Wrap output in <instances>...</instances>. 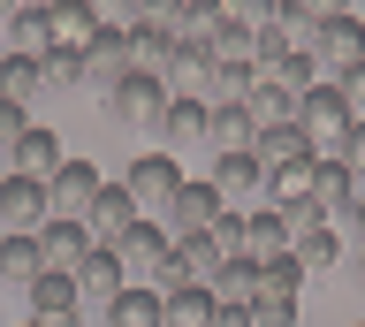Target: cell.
<instances>
[{"label":"cell","mask_w":365,"mask_h":327,"mask_svg":"<svg viewBox=\"0 0 365 327\" xmlns=\"http://www.w3.org/2000/svg\"><path fill=\"white\" fill-rule=\"evenodd\" d=\"M38 76H46V92H84V61L76 53H38Z\"/></svg>","instance_id":"obj_32"},{"label":"cell","mask_w":365,"mask_h":327,"mask_svg":"<svg viewBox=\"0 0 365 327\" xmlns=\"http://www.w3.org/2000/svg\"><path fill=\"white\" fill-rule=\"evenodd\" d=\"M342 221H350V236H358V244H365V190H358V206L342 213Z\"/></svg>","instance_id":"obj_39"},{"label":"cell","mask_w":365,"mask_h":327,"mask_svg":"<svg viewBox=\"0 0 365 327\" xmlns=\"http://www.w3.org/2000/svg\"><path fill=\"white\" fill-rule=\"evenodd\" d=\"M282 251H289L282 213H274V206H251V213H244V259L259 266V259H282Z\"/></svg>","instance_id":"obj_22"},{"label":"cell","mask_w":365,"mask_h":327,"mask_svg":"<svg viewBox=\"0 0 365 327\" xmlns=\"http://www.w3.org/2000/svg\"><path fill=\"white\" fill-rule=\"evenodd\" d=\"M205 289H213V304H236V312H244V304H251V289H259V266H251V259H221Z\"/></svg>","instance_id":"obj_29"},{"label":"cell","mask_w":365,"mask_h":327,"mask_svg":"<svg viewBox=\"0 0 365 327\" xmlns=\"http://www.w3.org/2000/svg\"><path fill=\"white\" fill-rule=\"evenodd\" d=\"M23 130H31V115H23V107H8V99H0V160L16 152V137H23Z\"/></svg>","instance_id":"obj_37"},{"label":"cell","mask_w":365,"mask_h":327,"mask_svg":"<svg viewBox=\"0 0 365 327\" xmlns=\"http://www.w3.org/2000/svg\"><path fill=\"white\" fill-rule=\"evenodd\" d=\"M91 38H99V24H91L84 0H53L46 8V53H84Z\"/></svg>","instance_id":"obj_16"},{"label":"cell","mask_w":365,"mask_h":327,"mask_svg":"<svg viewBox=\"0 0 365 327\" xmlns=\"http://www.w3.org/2000/svg\"><path fill=\"white\" fill-rule=\"evenodd\" d=\"M99 183H107V175L68 152V160L46 175V221H84V206H91V190H99Z\"/></svg>","instance_id":"obj_3"},{"label":"cell","mask_w":365,"mask_h":327,"mask_svg":"<svg viewBox=\"0 0 365 327\" xmlns=\"http://www.w3.org/2000/svg\"><path fill=\"white\" fill-rule=\"evenodd\" d=\"M274 213H282V229H289V244H297V236H312V229H327V213H319V198H312V190H297V198H282Z\"/></svg>","instance_id":"obj_30"},{"label":"cell","mask_w":365,"mask_h":327,"mask_svg":"<svg viewBox=\"0 0 365 327\" xmlns=\"http://www.w3.org/2000/svg\"><path fill=\"white\" fill-rule=\"evenodd\" d=\"M38 92H46V76H38V53H0V99L8 107H38Z\"/></svg>","instance_id":"obj_21"},{"label":"cell","mask_w":365,"mask_h":327,"mask_svg":"<svg viewBox=\"0 0 365 327\" xmlns=\"http://www.w3.org/2000/svg\"><path fill=\"white\" fill-rule=\"evenodd\" d=\"M221 213H228V206L213 198V183H205V175H198V183L182 175V183L168 190V221H160V229H168V236H205Z\"/></svg>","instance_id":"obj_4"},{"label":"cell","mask_w":365,"mask_h":327,"mask_svg":"<svg viewBox=\"0 0 365 327\" xmlns=\"http://www.w3.org/2000/svg\"><path fill=\"white\" fill-rule=\"evenodd\" d=\"M205 183H213V198H221L228 213H244L251 190H267V167L251 160V152H213V175H205Z\"/></svg>","instance_id":"obj_9"},{"label":"cell","mask_w":365,"mask_h":327,"mask_svg":"<svg viewBox=\"0 0 365 327\" xmlns=\"http://www.w3.org/2000/svg\"><path fill=\"white\" fill-rule=\"evenodd\" d=\"M23 297H31V320L38 327H84V304H76V281L68 274H38Z\"/></svg>","instance_id":"obj_11"},{"label":"cell","mask_w":365,"mask_h":327,"mask_svg":"<svg viewBox=\"0 0 365 327\" xmlns=\"http://www.w3.org/2000/svg\"><path fill=\"white\" fill-rule=\"evenodd\" d=\"M274 8H289V0H274Z\"/></svg>","instance_id":"obj_43"},{"label":"cell","mask_w":365,"mask_h":327,"mask_svg":"<svg viewBox=\"0 0 365 327\" xmlns=\"http://www.w3.org/2000/svg\"><path fill=\"white\" fill-rule=\"evenodd\" d=\"M107 320L114 327H160V289L153 281H122L107 297Z\"/></svg>","instance_id":"obj_23"},{"label":"cell","mask_w":365,"mask_h":327,"mask_svg":"<svg viewBox=\"0 0 365 327\" xmlns=\"http://www.w3.org/2000/svg\"><path fill=\"white\" fill-rule=\"evenodd\" d=\"M297 16H312V24H327V16H350V0H289Z\"/></svg>","instance_id":"obj_38"},{"label":"cell","mask_w":365,"mask_h":327,"mask_svg":"<svg viewBox=\"0 0 365 327\" xmlns=\"http://www.w3.org/2000/svg\"><path fill=\"white\" fill-rule=\"evenodd\" d=\"M114 183L130 190V198H137V213H145V206H168V190L182 183V167H175V152H137V160L114 175Z\"/></svg>","instance_id":"obj_6"},{"label":"cell","mask_w":365,"mask_h":327,"mask_svg":"<svg viewBox=\"0 0 365 327\" xmlns=\"http://www.w3.org/2000/svg\"><path fill=\"white\" fill-rule=\"evenodd\" d=\"M160 107H168V84H160V76H137V69L107 92V115L122 122V130H153Z\"/></svg>","instance_id":"obj_5"},{"label":"cell","mask_w":365,"mask_h":327,"mask_svg":"<svg viewBox=\"0 0 365 327\" xmlns=\"http://www.w3.org/2000/svg\"><path fill=\"white\" fill-rule=\"evenodd\" d=\"M84 8H91V24H99V31H130L137 16H145V0H84Z\"/></svg>","instance_id":"obj_33"},{"label":"cell","mask_w":365,"mask_h":327,"mask_svg":"<svg viewBox=\"0 0 365 327\" xmlns=\"http://www.w3.org/2000/svg\"><path fill=\"white\" fill-rule=\"evenodd\" d=\"M251 160L267 167V175H289V167H312L319 152H312V137H304L297 122H274V130H259V137H251Z\"/></svg>","instance_id":"obj_7"},{"label":"cell","mask_w":365,"mask_h":327,"mask_svg":"<svg viewBox=\"0 0 365 327\" xmlns=\"http://www.w3.org/2000/svg\"><path fill=\"white\" fill-rule=\"evenodd\" d=\"M61 160H68L61 130H38V122H31V130L16 137V152H8V175H31V183H46V175H53Z\"/></svg>","instance_id":"obj_13"},{"label":"cell","mask_w":365,"mask_h":327,"mask_svg":"<svg viewBox=\"0 0 365 327\" xmlns=\"http://www.w3.org/2000/svg\"><path fill=\"white\" fill-rule=\"evenodd\" d=\"M289 259H297V274H327V266H342V236H335V221H327V229H312V236H297L289 244Z\"/></svg>","instance_id":"obj_26"},{"label":"cell","mask_w":365,"mask_h":327,"mask_svg":"<svg viewBox=\"0 0 365 327\" xmlns=\"http://www.w3.org/2000/svg\"><path fill=\"white\" fill-rule=\"evenodd\" d=\"M213 8H221V16H228V24H236V31H251V38H259V31H267L274 16H282L274 0H213Z\"/></svg>","instance_id":"obj_31"},{"label":"cell","mask_w":365,"mask_h":327,"mask_svg":"<svg viewBox=\"0 0 365 327\" xmlns=\"http://www.w3.org/2000/svg\"><path fill=\"white\" fill-rule=\"evenodd\" d=\"M160 327H213V289L205 281H168L160 289Z\"/></svg>","instance_id":"obj_19"},{"label":"cell","mask_w":365,"mask_h":327,"mask_svg":"<svg viewBox=\"0 0 365 327\" xmlns=\"http://www.w3.org/2000/svg\"><path fill=\"white\" fill-rule=\"evenodd\" d=\"M350 274H358V281H365V244H358V259H350Z\"/></svg>","instance_id":"obj_40"},{"label":"cell","mask_w":365,"mask_h":327,"mask_svg":"<svg viewBox=\"0 0 365 327\" xmlns=\"http://www.w3.org/2000/svg\"><path fill=\"white\" fill-rule=\"evenodd\" d=\"M335 92H342V107H350V122H365V61L335 76Z\"/></svg>","instance_id":"obj_36"},{"label":"cell","mask_w":365,"mask_h":327,"mask_svg":"<svg viewBox=\"0 0 365 327\" xmlns=\"http://www.w3.org/2000/svg\"><path fill=\"white\" fill-rule=\"evenodd\" d=\"M358 16H365V8H358Z\"/></svg>","instance_id":"obj_45"},{"label":"cell","mask_w":365,"mask_h":327,"mask_svg":"<svg viewBox=\"0 0 365 327\" xmlns=\"http://www.w3.org/2000/svg\"><path fill=\"white\" fill-rule=\"evenodd\" d=\"M0 53H8V24H0Z\"/></svg>","instance_id":"obj_41"},{"label":"cell","mask_w":365,"mask_h":327,"mask_svg":"<svg viewBox=\"0 0 365 327\" xmlns=\"http://www.w3.org/2000/svg\"><path fill=\"white\" fill-rule=\"evenodd\" d=\"M8 53H46V16H8Z\"/></svg>","instance_id":"obj_34"},{"label":"cell","mask_w":365,"mask_h":327,"mask_svg":"<svg viewBox=\"0 0 365 327\" xmlns=\"http://www.w3.org/2000/svg\"><path fill=\"white\" fill-rule=\"evenodd\" d=\"M122 46H130V69L137 76H160V69H168V53H175V38H168L160 24H130V31H122Z\"/></svg>","instance_id":"obj_25"},{"label":"cell","mask_w":365,"mask_h":327,"mask_svg":"<svg viewBox=\"0 0 365 327\" xmlns=\"http://www.w3.org/2000/svg\"><path fill=\"white\" fill-rule=\"evenodd\" d=\"M23 327H38V320H23Z\"/></svg>","instance_id":"obj_44"},{"label":"cell","mask_w":365,"mask_h":327,"mask_svg":"<svg viewBox=\"0 0 365 327\" xmlns=\"http://www.w3.org/2000/svg\"><path fill=\"white\" fill-rule=\"evenodd\" d=\"M358 327H365V320H358Z\"/></svg>","instance_id":"obj_46"},{"label":"cell","mask_w":365,"mask_h":327,"mask_svg":"<svg viewBox=\"0 0 365 327\" xmlns=\"http://www.w3.org/2000/svg\"><path fill=\"white\" fill-rule=\"evenodd\" d=\"M76 61H84V92H99V99H107L122 76H130V46H122V31H99V38H91Z\"/></svg>","instance_id":"obj_12"},{"label":"cell","mask_w":365,"mask_h":327,"mask_svg":"<svg viewBox=\"0 0 365 327\" xmlns=\"http://www.w3.org/2000/svg\"><path fill=\"white\" fill-rule=\"evenodd\" d=\"M38 259H46V274H76V259L91 251V229L84 221H38Z\"/></svg>","instance_id":"obj_14"},{"label":"cell","mask_w":365,"mask_h":327,"mask_svg":"<svg viewBox=\"0 0 365 327\" xmlns=\"http://www.w3.org/2000/svg\"><path fill=\"white\" fill-rule=\"evenodd\" d=\"M244 115L259 122V130H274V122L297 115V92H289V84H274V76H259V84L244 92Z\"/></svg>","instance_id":"obj_27"},{"label":"cell","mask_w":365,"mask_h":327,"mask_svg":"<svg viewBox=\"0 0 365 327\" xmlns=\"http://www.w3.org/2000/svg\"><path fill=\"white\" fill-rule=\"evenodd\" d=\"M68 281H76V304H107L130 274H122V259H114L107 244H91V251L76 259V274H68Z\"/></svg>","instance_id":"obj_18"},{"label":"cell","mask_w":365,"mask_h":327,"mask_svg":"<svg viewBox=\"0 0 365 327\" xmlns=\"http://www.w3.org/2000/svg\"><path fill=\"white\" fill-rule=\"evenodd\" d=\"M38 274H46V259H38V236H0V281L31 289Z\"/></svg>","instance_id":"obj_28"},{"label":"cell","mask_w":365,"mask_h":327,"mask_svg":"<svg viewBox=\"0 0 365 327\" xmlns=\"http://www.w3.org/2000/svg\"><path fill=\"white\" fill-rule=\"evenodd\" d=\"M304 61H312L319 84H335L342 69H358L365 61V16H327V24L312 31V53H304Z\"/></svg>","instance_id":"obj_1"},{"label":"cell","mask_w":365,"mask_h":327,"mask_svg":"<svg viewBox=\"0 0 365 327\" xmlns=\"http://www.w3.org/2000/svg\"><path fill=\"white\" fill-rule=\"evenodd\" d=\"M168 244H175V236L160 229V221H145V213H137V221H130L122 236H114L107 251L122 259V274H160V259H168Z\"/></svg>","instance_id":"obj_8"},{"label":"cell","mask_w":365,"mask_h":327,"mask_svg":"<svg viewBox=\"0 0 365 327\" xmlns=\"http://www.w3.org/2000/svg\"><path fill=\"white\" fill-rule=\"evenodd\" d=\"M335 160L350 167V183L365 190V122H350V130H342V145H335Z\"/></svg>","instance_id":"obj_35"},{"label":"cell","mask_w":365,"mask_h":327,"mask_svg":"<svg viewBox=\"0 0 365 327\" xmlns=\"http://www.w3.org/2000/svg\"><path fill=\"white\" fill-rule=\"evenodd\" d=\"M153 137H168V145H205V99H168L160 122H153Z\"/></svg>","instance_id":"obj_24"},{"label":"cell","mask_w":365,"mask_h":327,"mask_svg":"<svg viewBox=\"0 0 365 327\" xmlns=\"http://www.w3.org/2000/svg\"><path fill=\"white\" fill-rule=\"evenodd\" d=\"M289 122L312 137V152H335L342 130H350V107H342L335 84H312V92H297V115H289Z\"/></svg>","instance_id":"obj_2"},{"label":"cell","mask_w":365,"mask_h":327,"mask_svg":"<svg viewBox=\"0 0 365 327\" xmlns=\"http://www.w3.org/2000/svg\"><path fill=\"white\" fill-rule=\"evenodd\" d=\"M137 221V198L122 183H99L91 190V206H84V229H91V244H114V236Z\"/></svg>","instance_id":"obj_17"},{"label":"cell","mask_w":365,"mask_h":327,"mask_svg":"<svg viewBox=\"0 0 365 327\" xmlns=\"http://www.w3.org/2000/svg\"><path fill=\"white\" fill-rule=\"evenodd\" d=\"M46 221V183L31 175H0V236H31Z\"/></svg>","instance_id":"obj_10"},{"label":"cell","mask_w":365,"mask_h":327,"mask_svg":"<svg viewBox=\"0 0 365 327\" xmlns=\"http://www.w3.org/2000/svg\"><path fill=\"white\" fill-rule=\"evenodd\" d=\"M259 122L244 115V99H205V145L213 152H251Z\"/></svg>","instance_id":"obj_15"},{"label":"cell","mask_w":365,"mask_h":327,"mask_svg":"<svg viewBox=\"0 0 365 327\" xmlns=\"http://www.w3.org/2000/svg\"><path fill=\"white\" fill-rule=\"evenodd\" d=\"M304 190L319 198V213H327V221L358 206V183H350V167H342L335 152H319V160H312V183H304Z\"/></svg>","instance_id":"obj_20"},{"label":"cell","mask_w":365,"mask_h":327,"mask_svg":"<svg viewBox=\"0 0 365 327\" xmlns=\"http://www.w3.org/2000/svg\"><path fill=\"white\" fill-rule=\"evenodd\" d=\"M358 8H365V0H350V16H358Z\"/></svg>","instance_id":"obj_42"}]
</instances>
